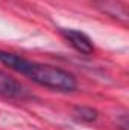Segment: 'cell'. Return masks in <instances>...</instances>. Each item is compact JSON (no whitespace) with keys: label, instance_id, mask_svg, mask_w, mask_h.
I'll list each match as a JSON object with an SVG mask.
<instances>
[{"label":"cell","instance_id":"6da1fadb","mask_svg":"<svg viewBox=\"0 0 129 130\" xmlns=\"http://www.w3.org/2000/svg\"><path fill=\"white\" fill-rule=\"evenodd\" d=\"M0 62L23 76H28L35 83L55 91L71 92L78 88L76 77L71 73L53 65L36 64L11 52H0Z\"/></svg>","mask_w":129,"mask_h":130},{"label":"cell","instance_id":"7a4b0ae2","mask_svg":"<svg viewBox=\"0 0 129 130\" xmlns=\"http://www.w3.org/2000/svg\"><path fill=\"white\" fill-rule=\"evenodd\" d=\"M61 35L67 39V42L78 50L82 55H93L94 53V44L90 39L88 35H85L81 30L76 29H61Z\"/></svg>","mask_w":129,"mask_h":130},{"label":"cell","instance_id":"277c9868","mask_svg":"<svg viewBox=\"0 0 129 130\" xmlns=\"http://www.w3.org/2000/svg\"><path fill=\"white\" fill-rule=\"evenodd\" d=\"M73 115L81 123H93L97 120V110L90 106H76L73 109Z\"/></svg>","mask_w":129,"mask_h":130},{"label":"cell","instance_id":"3957f363","mask_svg":"<svg viewBox=\"0 0 129 130\" xmlns=\"http://www.w3.org/2000/svg\"><path fill=\"white\" fill-rule=\"evenodd\" d=\"M0 95L8 98H23L28 95V92L17 79L0 71Z\"/></svg>","mask_w":129,"mask_h":130}]
</instances>
